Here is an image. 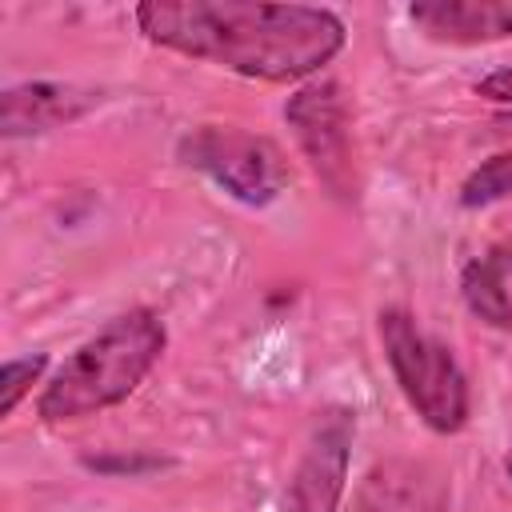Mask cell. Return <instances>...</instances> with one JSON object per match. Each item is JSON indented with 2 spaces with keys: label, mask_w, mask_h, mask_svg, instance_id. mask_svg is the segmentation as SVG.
Masks as SVG:
<instances>
[{
  "label": "cell",
  "mask_w": 512,
  "mask_h": 512,
  "mask_svg": "<svg viewBox=\"0 0 512 512\" xmlns=\"http://www.w3.org/2000/svg\"><path fill=\"white\" fill-rule=\"evenodd\" d=\"M408 20L436 44H492L512 36V0H416Z\"/></svg>",
  "instance_id": "cell-8"
},
{
  "label": "cell",
  "mask_w": 512,
  "mask_h": 512,
  "mask_svg": "<svg viewBox=\"0 0 512 512\" xmlns=\"http://www.w3.org/2000/svg\"><path fill=\"white\" fill-rule=\"evenodd\" d=\"M504 472L512 476V444H508V456H504Z\"/></svg>",
  "instance_id": "cell-14"
},
{
  "label": "cell",
  "mask_w": 512,
  "mask_h": 512,
  "mask_svg": "<svg viewBox=\"0 0 512 512\" xmlns=\"http://www.w3.org/2000/svg\"><path fill=\"white\" fill-rule=\"evenodd\" d=\"M180 160L248 208H264L288 188L284 152L268 136L232 124H200L188 132L180 140Z\"/></svg>",
  "instance_id": "cell-4"
},
{
  "label": "cell",
  "mask_w": 512,
  "mask_h": 512,
  "mask_svg": "<svg viewBox=\"0 0 512 512\" xmlns=\"http://www.w3.org/2000/svg\"><path fill=\"white\" fill-rule=\"evenodd\" d=\"M284 120L312 164L316 180L336 200H356L360 176H356V152H352V124L348 104L340 96L336 80H312L284 104Z\"/></svg>",
  "instance_id": "cell-5"
},
{
  "label": "cell",
  "mask_w": 512,
  "mask_h": 512,
  "mask_svg": "<svg viewBox=\"0 0 512 512\" xmlns=\"http://www.w3.org/2000/svg\"><path fill=\"white\" fill-rule=\"evenodd\" d=\"M508 248H496L488 256H476L464 276H460V292L472 316H480L492 328H512V296H508Z\"/></svg>",
  "instance_id": "cell-10"
},
{
  "label": "cell",
  "mask_w": 512,
  "mask_h": 512,
  "mask_svg": "<svg viewBox=\"0 0 512 512\" xmlns=\"http://www.w3.org/2000/svg\"><path fill=\"white\" fill-rule=\"evenodd\" d=\"M48 368V356H16V360H4L0 368V416H12L16 404L32 392V384L40 380V372Z\"/></svg>",
  "instance_id": "cell-12"
},
{
  "label": "cell",
  "mask_w": 512,
  "mask_h": 512,
  "mask_svg": "<svg viewBox=\"0 0 512 512\" xmlns=\"http://www.w3.org/2000/svg\"><path fill=\"white\" fill-rule=\"evenodd\" d=\"M356 420L344 408H332L316 420L308 448L292 476V512H336L348 480V448Z\"/></svg>",
  "instance_id": "cell-6"
},
{
  "label": "cell",
  "mask_w": 512,
  "mask_h": 512,
  "mask_svg": "<svg viewBox=\"0 0 512 512\" xmlns=\"http://www.w3.org/2000/svg\"><path fill=\"white\" fill-rule=\"evenodd\" d=\"M352 512H448V480L428 460L388 456L356 484Z\"/></svg>",
  "instance_id": "cell-7"
},
{
  "label": "cell",
  "mask_w": 512,
  "mask_h": 512,
  "mask_svg": "<svg viewBox=\"0 0 512 512\" xmlns=\"http://www.w3.org/2000/svg\"><path fill=\"white\" fill-rule=\"evenodd\" d=\"M508 196H512V152H500V156L484 160L460 184V204L464 208H488V204H500Z\"/></svg>",
  "instance_id": "cell-11"
},
{
  "label": "cell",
  "mask_w": 512,
  "mask_h": 512,
  "mask_svg": "<svg viewBox=\"0 0 512 512\" xmlns=\"http://www.w3.org/2000/svg\"><path fill=\"white\" fill-rule=\"evenodd\" d=\"M476 96L496 100V104H512V68H496L476 84Z\"/></svg>",
  "instance_id": "cell-13"
},
{
  "label": "cell",
  "mask_w": 512,
  "mask_h": 512,
  "mask_svg": "<svg viewBox=\"0 0 512 512\" xmlns=\"http://www.w3.org/2000/svg\"><path fill=\"white\" fill-rule=\"evenodd\" d=\"M168 344V328L152 308H132L88 336L64 364L44 380L36 412L48 424L96 416L128 400L140 380L156 368Z\"/></svg>",
  "instance_id": "cell-2"
},
{
  "label": "cell",
  "mask_w": 512,
  "mask_h": 512,
  "mask_svg": "<svg viewBox=\"0 0 512 512\" xmlns=\"http://www.w3.org/2000/svg\"><path fill=\"white\" fill-rule=\"evenodd\" d=\"M380 344L416 416L440 436L460 432L468 424V376L452 356V348L428 336L404 308L380 312Z\"/></svg>",
  "instance_id": "cell-3"
},
{
  "label": "cell",
  "mask_w": 512,
  "mask_h": 512,
  "mask_svg": "<svg viewBox=\"0 0 512 512\" xmlns=\"http://www.w3.org/2000/svg\"><path fill=\"white\" fill-rule=\"evenodd\" d=\"M132 16L152 44L268 84L304 80L344 48V20L316 4L144 0Z\"/></svg>",
  "instance_id": "cell-1"
},
{
  "label": "cell",
  "mask_w": 512,
  "mask_h": 512,
  "mask_svg": "<svg viewBox=\"0 0 512 512\" xmlns=\"http://www.w3.org/2000/svg\"><path fill=\"white\" fill-rule=\"evenodd\" d=\"M92 108V92L76 84H52V80H28L12 84L0 96V132L12 136H36L72 124Z\"/></svg>",
  "instance_id": "cell-9"
}]
</instances>
